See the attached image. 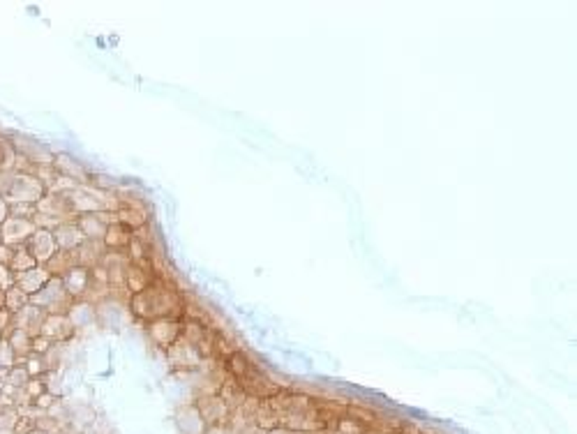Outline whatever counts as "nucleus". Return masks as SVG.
Instances as JSON below:
<instances>
[{
  "mask_svg": "<svg viewBox=\"0 0 577 434\" xmlns=\"http://www.w3.org/2000/svg\"><path fill=\"white\" fill-rule=\"evenodd\" d=\"M5 298H7V291L0 289V307H5Z\"/></svg>",
  "mask_w": 577,
  "mask_h": 434,
  "instance_id": "obj_25",
  "label": "nucleus"
},
{
  "mask_svg": "<svg viewBox=\"0 0 577 434\" xmlns=\"http://www.w3.org/2000/svg\"><path fill=\"white\" fill-rule=\"evenodd\" d=\"M30 303L42 307L46 314H63L68 316L70 310L77 303V298H74L68 289H65L63 280L61 278H51L46 282L44 287H42L35 296H30Z\"/></svg>",
  "mask_w": 577,
  "mask_h": 434,
  "instance_id": "obj_3",
  "label": "nucleus"
},
{
  "mask_svg": "<svg viewBox=\"0 0 577 434\" xmlns=\"http://www.w3.org/2000/svg\"><path fill=\"white\" fill-rule=\"evenodd\" d=\"M37 261L32 259V254L26 249V245H19L14 247V254H12V261H10V271L16 275V273H26V271H32L37 268Z\"/></svg>",
  "mask_w": 577,
  "mask_h": 434,
  "instance_id": "obj_18",
  "label": "nucleus"
},
{
  "mask_svg": "<svg viewBox=\"0 0 577 434\" xmlns=\"http://www.w3.org/2000/svg\"><path fill=\"white\" fill-rule=\"evenodd\" d=\"M74 328L77 326L72 323L70 316H63V314H49L44 326H42V333L39 335H44L46 340H56V342H65L74 335Z\"/></svg>",
  "mask_w": 577,
  "mask_h": 434,
  "instance_id": "obj_9",
  "label": "nucleus"
},
{
  "mask_svg": "<svg viewBox=\"0 0 577 434\" xmlns=\"http://www.w3.org/2000/svg\"><path fill=\"white\" fill-rule=\"evenodd\" d=\"M44 194L46 190L35 176H28V173H19V171L0 173V199H3L7 206L12 204L37 206V202Z\"/></svg>",
  "mask_w": 577,
  "mask_h": 434,
  "instance_id": "obj_2",
  "label": "nucleus"
},
{
  "mask_svg": "<svg viewBox=\"0 0 577 434\" xmlns=\"http://www.w3.org/2000/svg\"><path fill=\"white\" fill-rule=\"evenodd\" d=\"M102 243L106 247V252H123V254H130V243H132V229L125 227L120 222H113L108 224L106 231H104V238Z\"/></svg>",
  "mask_w": 577,
  "mask_h": 434,
  "instance_id": "obj_10",
  "label": "nucleus"
},
{
  "mask_svg": "<svg viewBox=\"0 0 577 434\" xmlns=\"http://www.w3.org/2000/svg\"><path fill=\"white\" fill-rule=\"evenodd\" d=\"M54 166H56V171L61 173L63 178H68L72 182H77V185H86V180H88V171L83 169V166L74 160V157L70 155H54Z\"/></svg>",
  "mask_w": 577,
  "mask_h": 434,
  "instance_id": "obj_13",
  "label": "nucleus"
},
{
  "mask_svg": "<svg viewBox=\"0 0 577 434\" xmlns=\"http://www.w3.org/2000/svg\"><path fill=\"white\" fill-rule=\"evenodd\" d=\"M148 333L157 345L162 347H171L175 340L180 335V321L171 319V316H164V319H155L148 323Z\"/></svg>",
  "mask_w": 577,
  "mask_h": 434,
  "instance_id": "obj_8",
  "label": "nucleus"
},
{
  "mask_svg": "<svg viewBox=\"0 0 577 434\" xmlns=\"http://www.w3.org/2000/svg\"><path fill=\"white\" fill-rule=\"evenodd\" d=\"M0 231H3V243L10 247L26 245V240L37 231V227L32 224V220L26 217H12L7 215V220L0 224Z\"/></svg>",
  "mask_w": 577,
  "mask_h": 434,
  "instance_id": "obj_4",
  "label": "nucleus"
},
{
  "mask_svg": "<svg viewBox=\"0 0 577 434\" xmlns=\"http://www.w3.org/2000/svg\"><path fill=\"white\" fill-rule=\"evenodd\" d=\"M14 328V314L7 307H0V335H7Z\"/></svg>",
  "mask_w": 577,
  "mask_h": 434,
  "instance_id": "obj_21",
  "label": "nucleus"
},
{
  "mask_svg": "<svg viewBox=\"0 0 577 434\" xmlns=\"http://www.w3.org/2000/svg\"><path fill=\"white\" fill-rule=\"evenodd\" d=\"M106 254V247L102 240H90L86 238L83 243L77 247V259H79V266L86 271H93L95 266H99L102 261V256Z\"/></svg>",
  "mask_w": 577,
  "mask_h": 434,
  "instance_id": "obj_14",
  "label": "nucleus"
},
{
  "mask_svg": "<svg viewBox=\"0 0 577 434\" xmlns=\"http://www.w3.org/2000/svg\"><path fill=\"white\" fill-rule=\"evenodd\" d=\"M46 312L42 310V307L37 305H26L23 310H19L14 314V326L16 328H21V330H26L30 337H37L39 333H42V326H44L46 321Z\"/></svg>",
  "mask_w": 577,
  "mask_h": 434,
  "instance_id": "obj_7",
  "label": "nucleus"
},
{
  "mask_svg": "<svg viewBox=\"0 0 577 434\" xmlns=\"http://www.w3.org/2000/svg\"><path fill=\"white\" fill-rule=\"evenodd\" d=\"M26 305H30V296L26 291H21L19 287H12L7 289V298H5V307L10 310L12 314H16L19 310H23Z\"/></svg>",
  "mask_w": 577,
  "mask_h": 434,
  "instance_id": "obj_19",
  "label": "nucleus"
},
{
  "mask_svg": "<svg viewBox=\"0 0 577 434\" xmlns=\"http://www.w3.org/2000/svg\"><path fill=\"white\" fill-rule=\"evenodd\" d=\"M26 249L32 254V259L39 264V266H44L49 259H51L56 252H58V245H56V240H54V233L51 231H44V229H37L32 236L26 240Z\"/></svg>",
  "mask_w": 577,
  "mask_h": 434,
  "instance_id": "obj_6",
  "label": "nucleus"
},
{
  "mask_svg": "<svg viewBox=\"0 0 577 434\" xmlns=\"http://www.w3.org/2000/svg\"><path fill=\"white\" fill-rule=\"evenodd\" d=\"M130 310L148 321L164 319V316L178 319L182 314V294L180 289L175 287V280L169 282V280L155 278L153 285L132 296Z\"/></svg>",
  "mask_w": 577,
  "mask_h": 434,
  "instance_id": "obj_1",
  "label": "nucleus"
},
{
  "mask_svg": "<svg viewBox=\"0 0 577 434\" xmlns=\"http://www.w3.org/2000/svg\"><path fill=\"white\" fill-rule=\"evenodd\" d=\"M12 254H14V247H10V245H0V266H10V261H12Z\"/></svg>",
  "mask_w": 577,
  "mask_h": 434,
  "instance_id": "obj_23",
  "label": "nucleus"
},
{
  "mask_svg": "<svg viewBox=\"0 0 577 434\" xmlns=\"http://www.w3.org/2000/svg\"><path fill=\"white\" fill-rule=\"evenodd\" d=\"M88 278H90V271H86V268H81V266H77V268L70 271V273L65 275V278H61V280H63L65 289H68L70 294L79 300V298L83 296V291H86V287H88Z\"/></svg>",
  "mask_w": 577,
  "mask_h": 434,
  "instance_id": "obj_16",
  "label": "nucleus"
},
{
  "mask_svg": "<svg viewBox=\"0 0 577 434\" xmlns=\"http://www.w3.org/2000/svg\"><path fill=\"white\" fill-rule=\"evenodd\" d=\"M79 266L77 249H58V252L44 264V268L49 271L51 278H65L70 271H74Z\"/></svg>",
  "mask_w": 577,
  "mask_h": 434,
  "instance_id": "obj_12",
  "label": "nucleus"
},
{
  "mask_svg": "<svg viewBox=\"0 0 577 434\" xmlns=\"http://www.w3.org/2000/svg\"><path fill=\"white\" fill-rule=\"evenodd\" d=\"M14 160H16V150L12 146V141L10 139H0V173L12 171Z\"/></svg>",
  "mask_w": 577,
  "mask_h": 434,
  "instance_id": "obj_20",
  "label": "nucleus"
},
{
  "mask_svg": "<svg viewBox=\"0 0 577 434\" xmlns=\"http://www.w3.org/2000/svg\"><path fill=\"white\" fill-rule=\"evenodd\" d=\"M5 220H7V204L0 199V224H3Z\"/></svg>",
  "mask_w": 577,
  "mask_h": 434,
  "instance_id": "obj_24",
  "label": "nucleus"
},
{
  "mask_svg": "<svg viewBox=\"0 0 577 434\" xmlns=\"http://www.w3.org/2000/svg\"><path fill=\"white\" fill-rule=\"evenodd\" d=\"M49 280H51L49 271L44 268V266H37V268H32V271L16 273L14 275V287H19L21 291H26L28 296H35Z\"/></svg>",
  "mask_w": 577,
  "mask_h": 434,
  "instance_id": "obj_11",
  "label": "nucleus"
},
{
  "mask_svg": "<svg viewBox=\"0 0 577 434\" xmlns=\"http://www.w3.org/2000/svg\"><path fill=\"white\" fill-rule=\"evenodd\" d=\"M51 233H54V240H56L58 249H77L83 240H86V236H83L81 229L77 227V222L58 224Z\"/></svg>",
  "mask_w": 577,
  "mask_h": 434,
  "instance_id": "obj_15",
  "label": "nucleus"
},
{
  "mask_svg": "<svg viewBox=\"0 0 577 434\" xmlns=\"http://www.w3.org/2000/svg\"><path fill=\"white\" fill-rule=\"evenodd\" d=\"M116 217H118L120 224H125V227H130L132 231H135L139 227H146L150 220V213H148V208H118V211H116Z\"/></svg>",
  "mask_w": 577,
  "mask_h": 434,
  "instance_id": "obj_17",
  "label": "nucleus"
},
{
  "mask_svg": "<svg viewBox=\"0 0 577 434\" xmlns=\"http://www.w3.org/2000/svg\"><path fill=\"white\" fill-rule=\"evenodd\" d=\"M14 287V273L10 271V266H0V289H12Z\"/></svg>",
  "mask_w": 577,
  "mask_h": 434,
  "instance_id": "obj_22",
  "label": "nucleus"
},
{
  "mask_svg": "<svg viewBox=\"0 0 577 434\" xmlns=\"http://www.w3.org/2000/svg\"><path fill=\"white\" fill-rule=\"evenodd\" d=\"M0 340H3V335H0Z\"/></svg>",
  "mask_w": 577,
  "mask_h": 434,
  "instance_id": "obj_27",
  "label": "nucleus"
},
{
  "mask_svg": "<svg viewBox=\"0 0 577 434\" xmlns=\"http://www.w3.org/2000/svg\"><path fill=\"white\" fill-rule=\"evenodd\" d=\"M0 245H3V231H0Z\"/></svg>",
  "mask_w": 577,
  "mask_h": 434,
  "instance_id": "obj_26",
  "label": "nucleus"
},
{
  "mask_svg": "<svg viewBox=\"0 0 577 434\" xmlns=\"http://www.w3.org/2000/svg\"><path fill=\"white\" fill-rule=\"evenodd\" d=\"M10 141L16 150V155L26 157V160L32 164H51L54 162L51 150H49L46 146H42L37 139H30L23 135H10Z\"/></svg>",
  "mask_w": 577,
  "mask_h": 434,
  "instance_id": "obj_5",
  "label": "nucleus"
}]
</instances>
